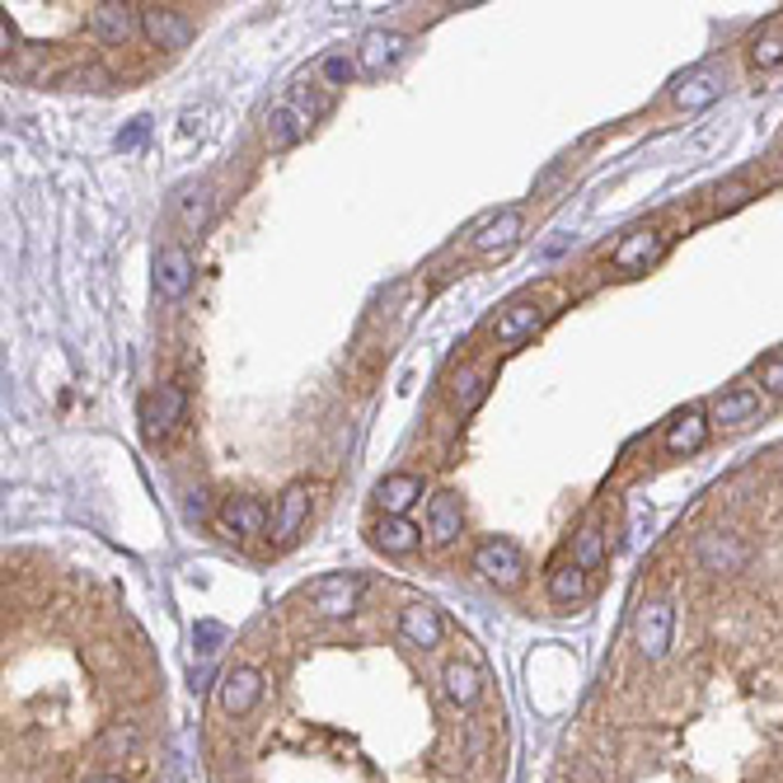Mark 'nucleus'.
<instances>
[{
  "mask_svg": "<svg viewBox=\"0 0 783 783\" xmlns=\"http://www.w3.org/2000/svg\"><path fill=\"white\" fill-rule=\"evenodd\" d=\"M315 117H319V99L305 94V85H291V94L268 113V146L273 151H291L315 127Z\"/></svg>",
  "mask_w": 783,
  "mask_h": 783,
  "instance_id": "nucleus-1",
  "label": "nucleus"
},
{
  "mask_svg": "<svg viewBox=\"0 0 783 783\" xmlns=\"http://www.w3.org/2000/svg\"><path fill=\"white\" fill-rule=\"evenodd\" d=\"M694 558H699V568L708 578H736V572H746L750 564V544L742 535H732V530H708L694 544Z\"/></svg>",
  "mask_w": 783,
  "mask_h": 783,
  "instance_id": "nucleus-2",
  "label": "nucleus"
},
{
  "mask_svg": "<svg viewBox=\"0 0 783 783\" xmlns=\"http://www.w3.org/2000/svg\"><path fill=\"white\" fill-rule=\"evenodd\" d=\"M671 629H675V610L667 596H653L639 605V615H633V643H639V653L647 661H661L671 647Z\"/></svg>",
  "mask_w": 783,
  "mask_h": 783,
  "instance_id": "nucleus-3",
  "label": "nucleus"
},
{
  "mask_svg": "<svg viewBox=\"0 0 783 783\" xmlns=\"http://www.w3.org/2000/svg\"><path fill=\"white\" fill-rule=\"evenodd\" d=\"M141 28H146V38H151L160 52H184L188 42H193V34H198L193 14H188V10H174V5L141 10Z\"/></svg>",
  "mask_w": 783,
  "mask_h": 783,
  "instance_id": "nucleus-4",
  "label": "nucleus"
},
{
  "mask_svg": "<svg viewBox=\"0 0 783 783\" xmlns=\"http://www.w3.org/2000/svg\"><path fill=\"white\" fill-rule=\"evenodd\" d=\"M722 90H728V76H722V66L704 62V66L685 71V76L671 85V103H675V109H685V113H699V109H708V103H718Z\"/></svg>",
  "mask_w": 783,
  "mask_h": 783,
  "instance_id": "nucleus-5",
  "label": "nucleus"
},
{
  "mask_svg": "<svg viewBox=\"0 0 783 783\" xmlns=\"http://www.w3.org/2000/svg\"><path fill=\"white\" fill-rule=\"evenodd\" d=\"M216 699L220 708H226L230 718H244V713H254L258 699H263V671L258 667H230L226 675L216 681Z\"/></svg>",
  "mask_w": 783,
  "mask_h": 783,
  "instance_id": "nucleus-6",
  "label": "nucleus"
},
{
  "mask_svg": "<svg viewBox=\"0 0 783 783\" xmlns=\"http://www.w3.org/2000/svg\"><path fill=\"white\" fill-rule=\"evenodd\" d=\"M475 572L497 582V586H516L526 578V558H521V550H516L512 540H483L475 550Z\"/></svg>",
  "mask_w": 783,
  "mask_h": 783,
  "instance_id": "nucleus-7",
  "label": "nucleus"
},
{
  "mask_svg": "<svg viewBox=\"0 0 783 783\" xmlns=\"http://www.w3.org/2000/svg\"><path fill=\"white\" fill-rule=\"evenodd\" d=\"M184 408H188V390L184 386H160L141 399V432L146 437H165L179 427L184 418Z\"/></svg>",
  "mask_w": 783,
  "mask_h": 783,
  "instance_id": "nucleus-8",
  "label": "nucleus"
},
{
  "mask_svg": "<svg viewBox=\"0 0 783 783\" xmlns=\"http://www.w3.org/2000/svg\"><path fill=\"white\" fill-rule=\"evenodd\" d=\"M667 230H657V226H643V230H633L624 235V244L610 254V263L619 273H643V268H653V263L667 254Z\"/></svg>",
  "mask_w": 783,
  "mask_h": 783,
  "instance_id": "nucleus-9",
  "label": "nucleus"
},
{
  "mask_svg": "<svg viewBox=\"0 0 783 783\" xmlns=\"http://www.w3.org/2000/svg\"><path fill=\"white\" fill-rule=\"evenodd\" d=\"M193 258H188L184 244H165L155 258V295L160 301H184L188 287H193Z\"/></svg>",
  "mask_w": 783,
  "mask_h": 783,
  "instance_id": "nucleus-10",
  "label": "nucleus"
},
{
  "mask_svg": "<svg viewBox=\"0 0 783 783\" xmlns=\"http://www.w3.org/2000/svg\"><path fill=\"white\" fill-rule=\"evenodd\" d=\"M540 324H544V310L535 301H512L507 310H497V319L489 324V338L502 348H516V343H526Z\"/></svg>",
  "mask_w": 783,
  "mask_h": 783,
  "instance_id": "nucleus-11",
  "label": "nucleus"
},
{
  "mask_svg": "<svg viewBox=\"0 0 783 783\" xmlns=\"http://www.w3.org/2000/svg\"><path fill=\"white\" fill-rule=\"evenodd\" d=\"M357 596H362V578H324L315 591H310V605H315V615L324 619H348L357 610Z\"/></svg>",
  "mask_w": 783,
  "mask_h": 783,
  "instance_id": "nucleus-12",
  "label": "nucleus"
},
{
  "mask_svg": "<svg viewBox=\"0 0 783 783\" xmlns=\"http://www.w3.org/2000/svg\"><path fill=\"white\" fill-rule=\"evenodd\" d=\"M399 633H404V643L422 647V653H432V647L446 639V624H441L437 605L413 601V605H404V615H399Z\"/></svg>",
  "mask_w": 783,
  "mask_h": 783,
  "instance_id": "nucleus-13",
  "label": "nucleus"
},
{
  "mask_svg": "<svg viewBox=\"0 0 783 783\" xmlns=\"http://www.w3.org/2000/svg\"><path fill=\"white\" fill-rule=\"evenodd\" d=\"M408 48V38L404 34H394V28H371L362 42H357V62L366 76H380V71H390L399 56H404Z\"/></svg>",
  "mask_w": 783,
  "mask_h": 783,
  "instance_id": "nucleus-14",
  "label": "nucleus"
},
{
  "mask_svg": "<svg viewBox=\"0 0 783 783\" xmlns=\"http://www.w3.org/2000/svg\"><path fill=\"white\" fill-rule=\"evenodd\" d=\"M137 24H141V14L123 5V0H99V5L90 10V28H94V38L99 42H127L131 34H137Z\"/></svg>",
  "mask_w": 783,
  "mask_h": 783,
  "instance_id": "nucleus-15",
  "label": "nucleus"
},
{
  "mask_svg": "<svg viewBox=\"0 0 783 783\" xmlns=\"http://www.w3.org/2000/svg\"><path fill=\"white\" fill-rule=\"evenodd\" d=\"M305 516H310V489H305V483H287V493L277 497V507H273L268 535H273L277 544H291L295 530L305 526Z\"/></svg>",
  "mask_w": 783,
  "mask_h": 783,
  "instance_id": "nucleus-16",
  "label": "nucleus"
},
{
  "mask_svg": "<svg viewBox=\"0 0 783 783\" xmlns=\"http://www.w3.org/2000/svg\"><path fill=\"white\" fill-rule=\"evenodd\" d=\"M216 521L235 540H254V535H263V530L273 526V516L263 512V502H254V497H230L226 507H220Z\"/></svg>",
  "mask_w": 783,
  "mask_h": 783,
  "instance_id": "nucleus-17",
  "label": "nucleus"
},
{
  "mask_svg": "<svg viewBox=\"0 0 783 783\" xmlns=\"http://www.w3.org/2000/svg\"><path fill=\"white\" fill-rule=\"evenodd\" d=\"M441 690H446V699H451V704L475 708V704H479V694H483V671L475 667V661L451 657L446 667H441Z\"/></svg>",
  "mask_w": 783,
  "mask_h": 783,
  "instance_id": "nucleus-18",
  "label": "nucleus"
},
{
  "mask_svg": "<svg viewBox=\"0 0 783 783\" xmlns=\"http://www.w3.org/2000/svg\"><path fill=\"white\" fill-rule=\"evenodd\" d=\"M460 530H465L460 497H455V493H437L432 502H427V535H432V544H455V540H460Z\"/></svg>",
  "mask_w": 783,
  "mask_h": 783,
  "instance_id": "nucleus-19",
  "label": "nucleus"
},
{
  "mask_svg": "<svg viewBox=\"0 0 783 783\" xmlns=\"http://www.w3.org/2000/svg\"><path fill=\"white\" fill-rule=\"evenodd\" d=\"M413 502H422V479L418 475H386L376 483V507L386 516H408Z\"/></svg>",
  "mask_w": 783,
  "mask_h": 783,
  "instance_id": "nucleus-20",
  "label": "nucleus"
},
{
  "mask_svg": "<svg viewBox=\"0 0 783 783\" xmlns=\"http://www.w3.org/2000/svg\"><path fill=\"white\" fill-rule=\"evenodd\" d=\"M516 235H521V206H507V212L483 220L475 230V240H469V249H475V254H497V249H507Z\"/></svg>",
  "mask_w": 783,
  "mask_h": 783,
  "instance_id": "nucleus-21",
  "label": "nucleus"
},
{
  "mask_svg": "<svg viewBox=\"0 0 783 783\" xmlns=\"http://www.w3.org/2000/svg\"><path fill=\"white\" fill-rule=\"evenodd\" d=\"M704 441H708V413L704 408H685L681 418H671V427H667V451L671 455H694V451H704Z\"/></svg>",
  "mask_w": 783,
  "mask_h": 783,
  "instance_id": "nucleus-22",
  "label": "nucleus"
},
{
  "mask_svg": "<svg viewBox=\"0 0 783 783\" xmlns=\"http://www.w3.org/2000/svg\"><path fill=\"white\" fill-rule=\"evenodd\" d=\"M483 394H489V371L483 366H460L451 376V404L460 413H475L483 404Z\"/></svg>",
  "mask_w": 783,
  "mask_h": 783,
  "instance_id": "nucleus-23",
  "label": "nucleus"
},
{
  "mask_svg": "<svg viewBox=\"0 0 783 783\" xmlns=\"http://www.w3.org/2000/svg\"><path fill=\"white\" fill-rule=\"evenodd\" d=\"M760 413V390H750V386H736L728 390L713 404V422L718 427H736V422H746V418H756Z\"/></svg>",
  "mask_w": 783,
  "mask_h": 783,
  "instance_id": "nucleus-24",
  "label": "nucleus"
},
{
  "mask_svg": "<svg viewBox=\"0 0 783 783\" xmlns=\"http://www.w3.org/2000/svg\"><path fill=\"white\" fill-rule=\"evenodd\" d=\"M605 554H610V544H605V526L586 521L578 535H572V564H578L582 572H596L605 564Z\"/></svg>",
  "mask_w": 783,
  "mask_h": 783,
  "instance_id": "nucleus-25",
  "label": "nucleus"
},
{
  "mask_svg": "<svg viewBox=\"0 0 783 783\" xmlns=\"http://www.w3.org/2000/svg\"><path fill=\"white\" fill-rule=\"evenodd\" d=\"M418 540L422 535H418V526H413L408 516H386V521L376 526V544L386 554H413L418 550Z\"/></svg>",
  "mask_w": 783,
  "mask_h": 783,
  "instance_id": "nucleus-26",
  "label": "nucleus"
},
{
  "mask_svg": "<svg viewBox=\"0 0 783 783\" xmlns=\"http://www.w3.org/2000/svg\"><path fill=\"white\" fill-rule=\"evenodd\" d=\"M550 601L554 605H578L586 601V572L578 564H558L550 572Z\"/></svg>",
  "mask_w": 783,
  "mask_h": 783,
  "instance_id": "nucleus-27",
  "label": "nucleus"
},
{
  "mask_svg": "<svg viewBox=\"0 0 783 783\" xmlns=\"http://www.w3.org/2000/svg\"><path fill=\"white\" fill-rule=\"evenodd\" d=\"M750 62H756L760 71H774L783 66V28L770 24V28H760L756 42H750Z\"/></svg>",
  "mask_w": 783,
  "mask_h": 783,
  "instance_id": "nucleus-28",
  "label": "nucleus"
},
{
  "mask_svg": "<svg viewBox=\"0 0 783 783\" xmlns=\"http://www.w3.org/2000/svg\"><path fill=\"white\" fill-rule=\"evenodd\" d=\"M179 220H184V230H202L206 220H212V188H188L179 198Z\"/></svg>",
  "mask_w": 783,
  "mask_h": 783,
  "instance_id": "nucleus-29",
  "label": "nucleus"
},
{
  "mask_svg": "<svg viewBox=\"0 0 783 783\" xmlns=\"http://www.w3.org/2000/svg\"><path fill=\"white\" fill-rule=\"evenodd\" d=\"M66 90H90V94H109L113 90V76L103 66H80V71H71V76L62 80Z\"/></svg>",
  "mask_w": 783,
  "mask_h": 783,
  "instance_id": "nucleus-30",
  "label": "nucleus"
},
{
  "mask_svg": "<svg viewBox=\"0 0 783 783\" xmlns=\"http://www.w3.org/2000/svg\"><path fill=\"white\" fill-rule=\"evenodd\" d=\"M352 71H357V66H352V56H348V52H329V56H324V66H319V76L329 80L333 90H343V85L352 80Z\"/></svg>",
  "mask_w": 783,
  "mask_h": 783,
  "instance_id": "nucleus-31",
  "label": "nucleus"
},
{
  "mask_svg": "<svg viewBox=\"0 0 783 783\" xmlns=\"http://www.w3.org/2000/svg\"><path fill=\"white\" fill-rule=\"evenodd\" d=\"M109 756H127V750H137V728H113V732H103V742H99Z\"/></svg>",
  "mask_w": 783,
  "mask_h": 783,
  "instance_id": "nucleus-32",
  "label": "nucleus"
},
{
  "mask_svg": "<svg viewBox=\"0 0 783 783\" xmlns=\"http://www.w3.org/2000/svg\"><path fill=\"white\" fill-rule=\"evenodd\" d=\"M193 639H198V653H202V657H212V653H216V647H220V643H226V629H220V624H216V619H202V624H198V633H193Z\"/></svg>",
  "mask_w": 783,
  "mask_h": 783,
  "instance_id": "nucleus-33",
  "label": "nucleus"
},
{
  "mask_svg": "<svg viewBox=\"0 0 783 783\" xmlns=\"http://www.w3.org/2000/svg\"><path fill=\"white\" fill-rule=\"evenodd\" d=\"M760 390H770V394H783V352H774L770 362H760Z\"/></svg>",
  "mask_w": 783,
  "mask_h": 783,
  "instance_id": "nucleus-34",
  "label": "nucleus"
},
{
  "mask_svg": "<svg viewBox=\"0 0 783 783\" xmlns=\"http://www.w3.org/2000/svg\"><path fill=\"white\" fill-rule=\"evenodd\" d=\"M713 198H718V212H732V206H742V202L750 198V188H746L742 179H732V184H722Z\"/></svg>",
  "mask_w": 783,
  "mask_h": 783,
  "instance_id": "nucleus-35",
  "label": "nucleus"
},
{
  "mask_svg": "<svg viewBox=\"0 0 783 783\" xmlns=\"http://www.w3.org/2000/svg\"><path fill=\"white\" fill-rule=\"evenodd\" d=\"M146 131H151V123H146V117H137V123H127V131L117 137V151H137V146L146 141Z\"/></svg>",
  "mask_w": 783,
  "mask_h": 783,
  "instance_id": "nucleus-36",
  "label": "nucleus"
},
{
  "mask_svg": "<svg viewBox=\"0 0 783 783\" xmlns=\"http://www.w3.org/2000/svg\"><path fill=\"white\" fill-rule=\"evenodd\" d=\"M643 526H653V512H647V507H633V526H629V540H639V535H643Z\"/></svg>",
  "mask_w": 783,
  "mask_h": 783,
  "instance_id": "nucleus-37",
  "label": "nucleus"
},
{
  "mask_svg": "<svg viewBox=\"0 0 783 783\" xmlns=\"http://www.w3.org/2000/svg\"><path fill=\"white\" fill-rule=\"evenodd\" d=\"M85 783H123L117 774H94V779H85Z\"/></svg>",
  "mask_w": 783,
  "mask_h": 783,
  "instance_id": "nucleus-38",
  "label": "nucleus"
}]
</instances>
